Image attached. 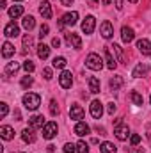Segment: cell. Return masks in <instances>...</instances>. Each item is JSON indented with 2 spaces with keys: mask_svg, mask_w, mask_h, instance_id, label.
<instances>
[{
  "mask_svg": "<svg viewBox=\"0 0 151 153\" xmlns=\"http://www.w3.org/2000/svg\"><path fill=\"white\" fill-rule=\"evenodd\" d=\"M52 46L59 48V46H61V39H59V38H53V39H52Z\"/></svg>",
  "mask_w": 151,
  "mask_h": 153,
  "instance_id": "45",
  "label": "cell"
},
{
  "mask_svg": "<svg viewBox=\"0 0 151 153\" xmlns=\"http://www.w3.org/2000/svg\"><path fill=\"white\" fill-rule=\"evenodd\" d=\"M14 2H21V0H14Z\"/></svg>",
  "mask_w": 151,
  "mask_h": 153,
  "instance_id": "51",
  "label": "cell"
},
{
  "mask_svg": "<svg viewBox=\"0 0 151 153\" xmlns=\"http://www.w3.org/2000/svg\"><path fill=\"white\" fill-rule=\"evenodd\" d=\"M85 66L89 70H93V71H100L103 68V61H101V57L98 53H89L87 59H85Z\"/></svg>",
  "mask_w": 151,
  "mask_h": 153,
  "instance_id": "2",
  "label": "cell"
},
{
  "mask_svg": "<svg viewBox=\"0 0 151 153\" xmlns=\"http://www.w3.org/2000/svg\"><path fill=\"white\" fill-rule=\"evenodd\" d=\"M20 34V27L14 23V22H9L5 27H4V36L5 38H16Z\"/></svg>",
  "mask_w": 151,
  "mask_h": 153,
  "instance_id": "8",
  "label": "cell"
},
{
  "mask_svg": "<svg viewBox=\"0 0 151 153\" xmlns=\"http://www.w3.org/2000/svg\"><path fill=\"white\" fill-rule=\"evenodd\" d=\"M39 13H41V16L44 18V20H50L52 18V4L50 2H41L39 4Z\"/></svg>",
  "mask_w": 151,
  "mask_h": 153,
  "instance_id": "11",
  "label": "cell"
},
{
  "mask_svg": "<svg viewBox=\"0 0 151 153\" xmlns=\"http://www.w3.org/2000/svg\"><path fill=\"white\" fill-rule=\"evenodd\" d=\"M66 43L71 46V48H82V39L78 34H66Z\"/></svg>",
  "mask_w": 151,
  "mask_h": 153,
  "instance_id": "12",
  "label": "cell"
},
{
  "mask_svg": "<svg viewBox=\"0 0 151 153\" xmlns=\"http://www.w3.org/2000/svg\"><path fill=\"white\" fill-rule=\"evenodd\" d=\"M21 25H23V29H25V30H29V32H30V30L34 29V25H36V20H34V16H30V14H29V16H23V20H21Z\"/></svg>",
  "mask_w": 151,
  "mask_h": 153,
  "instance_id": "24",
  "label": "cell"
},
{
  "mask_svg": "<svg viewBox=\"0 0 151 153\" xmlns=\"http://www.w3.org/2000/svg\"><path fill=\"white\" fill-rule=\"evenodd\" d=\"M75 152H76V144H73V143L64 144V153H75Z\"/></svg>",
  "mask_w": 151,
  "mask_h": 153,
  "instance_id": "39",
  "label": "cell"
},
{
  "mask_svg": "<svg viewBox=\"0 0 151 153\" xmlns=\"http://www.w3.org/2000/svg\"><path fill=\"white\" fill-rule=\"evenodd\" d=\"M7 112H9V107H7L5 102H2V103H0V117H5Z\"/></svg>",
  "mask_w": 151,
  "mask_h": 153,
  "instance_id": "40",
  "label": "cell"
},
{
  "mask_svg": "<svg viewBox=\"0 0 151 153\" xmlns=\"http://www.w3.org/2000/svg\"><path fill=\"white\" fill-rule=\"evenodd\" d=\"M50 114H52V116L59 114V105H57V102H55V100H52V102H50Z\"/></svg>",
  "mask_w": 151,
  "mask_h": 153,
  "instance_id": "37",
  "label": "cell"
},
{
  "mask_svg": "<svg viewBox=\"0 0 151 153\" xmlns=\"http://www.w3.org/2000/svg\"><path fill=\"white\" fill-rule=\"evenodd\" d=\"M105 61H107V68H109V70H115V66H117V61L112 57L110 46H109V48H105Z\"/></svg>",
  "mask_w": 151,
  "mask_h": 153,
  "instance_id": "22",
  "label": "cell"
},
{
  "mask_svg": "<svg viewBox=\"0 0 151 153\" xmlns=\"http://www.w3.org/2000/svg\"><path fill=\"white\" fill-rule=\"evenodd\" d=\"M48 55H50V46H48V45H43V43H41V45L38 46V57L44 61V59H48Z\"/></svg>",
  "mask_w": 151,
  "mask_h": 153,
  "instance_id": "25",
  "label": "cell"
},
{
  "mask_svg": "<svg viewBox=\"0 0 151 153\" xmlns=\"http://www.w3.org/2000/svg\"><path fill=\"white\" fill-rule=\"evenodd\" d=\"M66 64H68V62H66L64 57H55V59L52 61V66H53V68H59V70H64Z\"/></svg>",
  "mask_w": 151,
  "mask_h": 153,
  "instance_id": "31",
  "label": "cell"
},
{
  "mask_svg": "<svg viewBox=\"0 0 151 153\" xmlns=\"http://www.w3.org/2000/svg\"><path fill=\"white\" fill-rule=\"evenodd\" d=\"M150 102H151V96H150Z\"/></svg>",
  "mask_w": 151,
  "mask_h": 153,
  "instance_id": "52",
  "label": "cell"
},
{
  "mask_svg": "<svg viewBox=\"0 0 151 153\" xmlns=\"http://www.w3.org/2000/svg\"><path fill=\"white\" fill-rule=\"evenodd\" d=\"M55 152V146H53V144H50V146H48V153H53Z\"/></svg>",
  "mask_w": 151,
  "mask_h": 153,
  "instance_id": "48",
  "label": "cell"
},
{
  "mask_svg": "<svg viewBox=\"0 0 151 153\" xmlns=\"http://www.w3.org/2000/svg\"><path fill=\"white\" fill-rule=\"evenodd\" d=\"M109 85H110L112 91H119L121 85H123V78H121V76H112L110 82H109Z\"/></svg>",
  "mask_w": 151,
  "mask_h": 153,
  "instance_id": "27",
  "label": "cell"
},
{
  "mask_svg": "<svg viewBox=\"0 0 151 153\" xmlns=\"http://www.w3.org/2000/svg\"><path fill=\"white\" fill-rule=\"evenodd\" d=\"M70 117H71V119H75V121H80V119L84 117V109H82L80 105L73 103V105L70 107Z\"/></svg>",
  "mask_w": 151,
  "mask_h": 153,
  "instance_id": "13",
  "label": "cell"
},
{
  "mask_svg": "<svg viewBox=\"0 0 151 153\" xmlns=\"http://www.w3.org/2000/svg\"><path fill=\"white\" fill-rule=\"evenodd\" d=\"M0 137H2L4 141H11V139L14 137V130H13L11 126L4 125V126H0Z\"/></svg>",
  "mask_w": 151,
  "mask_h": 153,
  "instance_id": "19",
  "label": "cell"
},
{
  "mask_svg": "<svg viewBox=\"0 0 151 153\" xmlns=\"http://www.w3.org/2000/svg\"><path fill=\"white\" fill-rule=\"evenodd\" d=\"M130 98H132V102H133L137 107H141V105L144 103V98H142V94H139L137 91H132V93H130Z\"/></svg>",
  "mask_w": 151,
  "mask_h": 153,
  "instance_id": "30",
  "label": "cell"
},
{
  "mask_svg": "<svg viewBox=\"0 0 151 153\" xmlns=\"http://www.w3.org/2000/svg\"><path fill=\"white\" fill-rule=\"evenodd\" d=\"M23 70H25L27 73H32V71L36 70V66H34L32 61H25V62H23Z\"/></svg>",
  "mask_w": 151,
  "mask_h": 153,
  "instance_id": "36",
  "label": "cell"
},
{
  "mask_svg": "<svg viewBox=\"0 0 151 153\" xmlns=\"http://www.w3.org/2000/svg\"><path fill=\"white\" fill-rule=\"evenodd\" d=\"M48 32H50V27L44 23V25H41V29H39V38L43 39V38H46L48 36Z\"/></svg>",
  "mask_w": 151,
  "mask_h": 153,
  "instance_id": "38",
  "label": "cell"
},
{
  "mask_svg": "<svg viewBox=\"0 0 151 153\" xmlns=\"http://www.w3.org/2000/svg\"><path fill=\"white\" fill-rule=\"evenodd\" d=\"M23 105L27 111H36L39 105H41V96L36 93H27L23 94Z\"/></svg>",
  "mask_w": 151,
  "mask_h": 153,
  "instance_id": "1",
  "label": "cell"
},
{
  "mask_svg": "<svg viewBox=\"0 0 151 153\" xmlns=\"http://www.w3.org/2000/svg\"><path fill=\"white\" fill-rule=\"evenodd\" d=\"M89 111H91V116H93L94 119H101V116H103V103H101L100 100H93Z\"/></svg>",
  "mask_w": 151,
  "mask_h": 153,
  "instance_id": "4",
  "label": "cell"
},
{
  "mask_svg": "<svg viewBox=\"0 0 151 153\" xmlns=\"http://www.w3.org/2000/svg\"><path fill=\"white\" fill-rule=\"evenodd\" d=\"M89 4H91V7H96V5H100V0H87Z\"/></svg>",
  "mask_w": 151,
  "mask_h": 153,
  "instance_id": "47",
  "label": "cell"
},
{
  "mask_svg": "<svg viewBox=\"0 0 151 153\" xmlns=\"http://www.w3.org/2000/svg\"><path fill=\"white\" fill-rule=\"evenodd\" d=\"M91 132V128H89V125H85L84 121H76L75 125V134L78 137H84V135H87Z\"/></svg>",
  "mask_w": 151,
  "mask_h": 153,
  "instance_id": "16",
  "label": "cell"
},
{
  "mask_svg": "<svg viewBox=\"0 0 151 153\" xmlns=\"http://www.w3.org/2000/svg\"><path fill=\"white\" fill-rule=\"evenodd\" d=\"M57 130H59L57 123H55V121H48V123L43 126V137H44V139H53V137L57 135Z\"/></svg>",
  "mask_w": 151,
  "mask_h": 153,
  "instance_id": "3",
  "label": "cell"
},
{
  "mask_svg": "<svg viewBox=\"0 0 151 153\" xmlns=\"http://www.w3.org/2000/svg\"><path fill=\"white\" fill-rule=\"evenodd\" d=\"M96 27V18L94 16H85V20L82 22V30L84 34H93Z\"/></svg>",
  "mask_w": 151,
  "mask_h": 153,
  "instance_id": "6",
  "label": "cell"
},
{
  "mask_svg": "<svg viewBox=\"0 0 151 153\" xmlns=\"http://www.w3.org/2000/svg\"><path fill=\"white\" fill-rule=\"evenodd\" d=\"M76 153H89V144L85 141H78L76 143Z\"/></svg>",
  "mask_w": 151,
  "mask_h": 153,
  "instance_id": "32",
  "label": "cell"
},
{
  "mask_svg": "<svg viewBox=\"0 0 151 153\" xmlns=\"http://www.w3.org/2000/svg\"><path fill=\"white\" fill-rule=\"evenodd\" d=\"M148 71H150V66H148L146 62H139V64L133 68L132 76H133V78H141V76H146V75H148Z\"/></svg>",
  "mask_w": 151,
  "mask_h": 153,
  "instance_id": "9",
  "label": "cell"
},
{
  "mask_svg": "<svg viewBox=\"0 0 151 153\" xmlns=\"http://www.w3.org/2000/svg\"><path fill=\"white\" fill-rule=\"evenodd\" d=\"M130 143H132V146H137V144L141 143V135H139V134H133V135L130 137Z\"/></svg>",
  "mask_w": 151,
  "mask_h": 153,
  "instance_id": "41",
  "label": "cell"
},
{
  "mask_svg": "<svg viewBox=\"0 0 151 153\" xmlns=\"http://www.w3.org/2000/svg\"><path fill=\"white\" fill-rule=\"evenodd\" d=\"M59 84H61L62 89H70V87L73 85V75H71V71L64 70V71L61 73V76H59Z\"/></svg>",
  "mask_w": 151,
  "mask_h": 153,
  "instance_id": "5",
  "label": "cell"
},
{
  "mask_svg": "<svg viewBox=\"0 0 151 153\" xmlns=\"http://www.w3.org/2000/svg\"><path fill=\"white\" fill-rule=\"evenodd\" d=\"M20 70V64L18 62H7V66H5V75H14L16 71Z\"/></svg>",
  "mask_w": 151,
  "mask_h": 153,
  "instance_id": "29",
  "label": "cell"
},
{
  "mask_svg": "<svg viewBox=\"0 0 151 153\" xmlns=\"http://www.w3.org/2000/svg\"><path fill=\"white\" fill-rule=\"evenodd\" d=\"M103 5H110V0H103Z\"/></svg>",
  "mask_w": 151,
  "mask_h": 153,
  "instance_id": "49",
  "label": "cell"
},
{
  "mask_svg": "<svg viewBox=\"0 0 151 153\" xmlns=\"http://www.w3.org/2000/svg\"><path fill=\"white\" fill-rule=\"evenodd\" d=\"M7 13H9V16H11V18H18V16H21V14H23V5H13Z\"/></svg>",
  "mask_w": 151,
  "mask_h": 153,
  "instance_id": "28",
  "label": "cell"
},
{
  "mask_svg": "<svg viewBox=\"0 0 151 153\" xmlns=\"http://www.w3.org/2000/svg\"><path fill=\"white\" fill-rule=\"evenodd\" d=\"M62 22L66 23V25H70V27H73L76 22H78V13L76 11H71V13H66L64 16H62Z\"/></svg>",
  "mask_w": 151,
  "mask_h": 153,
  "instance_id": "18",
  "label": "cell"
},
{
  "mask_svg": "<svg viewBox=\"0 0 151 153\" xmlns=\"http://www.w3.org/2000/svg\"><path fill=\"white\" fill-rule=\"evenodd\" d=\"M114 5H115L117 11H121L123 9V0H114Z\"/></svg>",
  "mask_w": 151,
  "mask_h": 153,
  "instance_id": "44",
  "label": "cell"
},
{
  "mask_svg": "<svg viewBox=\"0 0 151 153\" xmlns=\"http://www.w3.org/2000/svg\"><path fill=\"white\" fill-rule=\"evenodd\" d=\"M110 48H114V52H115V55H117V62H124V55H123V50H121V46L114 43Z\"/></svg>",
  "mask_w": 151,
  "mask_h": 153,
  "instance_id": "33",
  "label": "cell"
},
{
  "mask_svg": "<svg viewBox=\"0 0 151 153\" xmlns=\"http://www.w3.org/2000/svg\"><path fill=\"white\" fill-rule=\"evenodd\" d=\"M11 55H14V46H13L9 41H5V43L2 45V57H4V59H9Z\"/></svg>",
  "mask_w": 151,
  "mask_h": 153,
  "instance_id": "23",
  "label": "cell"
},
{
  "mask_svg": "<svg viewBox=\"0 0 151 153\" xmlns=\"http://www.w3.org/2000/svg\"><path fill=\"white\" fill-rule=\"evenodd\" d=\"M21 139H23L25 143L32 144V143L36 141V134H34V128H25V130L21 132Z\"/></svg>",
  "mask_w": 151,
  "mask_h": 153,
  "instance_id": "21",
  "label": "cell"
},
{
  "mask_svg": "<svg viewBox=\"0 0 151 153\" xmlns=\"http://www.w3.org/2000/svg\"><path fill=\"white\" fill-rule=\"evenodd\" d=\"M43 75H44L46 80H50V78H52V70H50V68H44V70H43Z\"/></svg>",
  "mask_w": 151,
  "mask_h": 153,
  "instance_id": "43",
  "label": "cell"
},
{
  "mask_svg": "<svg viewBox=\"0 0 151 153\" xmlns=\"http://www.w3.org/2000/svg\"><path fill=\"white\" fill-rule=\"evenodd\" d=\"M87 84H89V91H91L93 94H98V93H100V80H98L96 76H89V78H87Z\"/></svg>",
  "mask_w": 151,
  "mask_h": 153,
  "instance_id": "20",
  "label": "cell"
},
{
  "mask_svg": "<svg viewBox=\"0 0 151 153\" xmlns=\"http://www.w3.org/2000/svg\"><path fill=\"white\" fill-rule=\"evenodd\" d=\"M100 152H101V153H115V152H117V148L114 146V143L105 141V143H101V144H100Z\"/></svg>",
  "mask_w": 151,
  "mask_h": 153,
  "instance_id": "26",
  "label": "cell"
},
{
  "mask_svg": "<svg viewBox=\"0 0 151 153\" xmlns=\"http://www.w3.org/2000/svg\"><path fill=\"white\" fill-rule=\"evenodd\" d=\"M107 111H109V114H114V112L117 111V105H115L114 102H110V103L107 105Z\"/></svg>",
  "mask_w": 151,
  "mask_h": 153,
  "instance_id": "42",
  "label": "cell"
},
{
  "mask_svg": "<svg viewBox=\"0 0 151 153\" xmlns=\"http://www.w3.org/2000/svg\"><path fill=\"white\" fill-rule=\"evenodd\" d=\"M29 125H30V128H43L46 123H44V117L41 114H34L29 119Z\"/></svg>",
  "mask_w": 151,
  "mask_h": 153,
  "instance_id": "17",
  "label": "cell"
},
{
  "mask_svg": "<svg viewBox=\"0 0 151 153\" xmlns=\"http://www.w3.org/2000/svg\"><path fill=\"white\" fill-rule=\"evenodd\" d=\"M130 2H132V4H137V2H139V0H130Z\"/></svg>",
  "mask_w": 151,
  "mask_h": 153,
  "instance_id": "50",
  "label": "cell"
},
{
  "mask_svg": "<svg viewBox=\"0 0 151 153\" xmlns=\"http://www.w3.org/2000/svg\"><path fill=\"white\" fill-rule=\"evenodd\" d=\"M32 45H34L32 36H30V34H27V36L23 38V48H25V50H30V48H32Z\"/></svg>",
  "mask_w": 151,
  "mask_h": 153,
  "instance_id": "34",
  "label": "cell"
},
{
  "mask_svg": "<svg viewBox=\"0 0 151 153\" xmlns=\"http://www.w3.org/2000/svg\"><path fill=\"white\" fill-rule=\"evenodd\" d=\"M61 4H62L64 7H70V5L73 4V0H61Z\"/></svg>",
  "mask_w": 151,
  "mask_h": 153,
  "instance_id": "46",
  "label": "cell"
},
{
  "mask_svg": "<svg viewBox=\"0 0 151 153\" xmlns=\"http://www.w3.org/2000/svg\"><path fill=\"white\" fill-rule=\"evenodd\" d=\"M100 30H101V36H103L105 39H110L114 36V27H112V23H110L109 20H105V22L101 23Z\"/></svg>",
  "mask_w": 151,
  "mask_h": 153,
  "instance_id": "10",
  "label": "cell"
},
{
  "mask_svg": "<svg viewBox=\"0 0 151 153\" xmlns=\"http://www.w3.org/2000/svg\"><path fill=\"white\" fill-rule=\"evenodd\" d=\"M121 38H123V43H132L133 38H135V32H133V29L132 27H123L121 29Z\"/></svg>",
  "mask_w": 151,
  "mask_h": 153,
  "instance_id": "14",
  "label": "cell"
},
{
  "mask_svg": "<svg viewBox=\"0 0 151 153\" xmlns=\"http://www.w3.org/2000/svg\"><path fill=\"white\" fill-rule=\"evenodd\" d=\"M32 84H34V78H32V76H23V78H21V87H23V89H27V87H30V85H32Z\"/></svg>",
  "mask_w": 151,
  "mask_h": 153,
  "instance_id": "35",
  "label": "cell"
},
{
  "mask_svg": "<svg viewBox=\"0 0 151 153\" xmlns=\"http://www.w3.org/2000/svg\"><path fill=\"white\" fill-rule=\"evenodd\" d=\"M137 48L142 55H151V43L148 39H139L137 41Z\"/></svg>",
  "mask_w": 151,
  "mask_h": 153,
  "instance_id": "15",
  "label": "cell"
},
{
  "mask_svg": "<svg viewBox=\"0 0 151 153\" xmlns=\"http://www.w3.org/2000/svg\"><path fill=\"white\" fill-rule=\"evenodd\" d=\"M114 135H115L119 141H126L128 135H130V128H128V125H117V126L114 128Z\"/></svg>",
  "mask_w": 151,
  "mask_h": 153,
  "instance_id": "7",
  "label": "cell"
}]
</instances>
